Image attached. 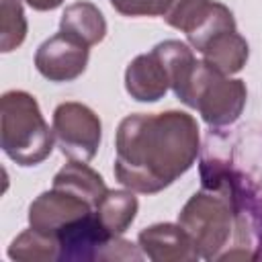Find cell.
Masks as SVG:
<instances>
[{"mask_svg": "<svg viewBox=\"0 0 262 262\" xmlns=\"http://www.w3.org/2000/svg\"><path fill=\"white\" fill-rule=\"evenodd\" d=\"M33 10H41V12H45V10H53V8H57V6H61L63 4V0H25Z\"/></svg>", "mask_w": 262, "mask_h": 262, "instance_id": "19", "label": "cell"}, {"mask_svg": "<svg viewBox=\"0 0 262 262\" xmlns=\"http://www.w3.org/2000/svg\"><path fill=\"white\" fill-rule=\"evenodd\" d=\"M178 223L190 235L201 258L221 260L235 229V213L227 194L205 186L186 201Z\"/></svg>", "mask_w": 262, "mask_h": 262, "instance_id": "3", "label": "cell"}, {"mask_svg": "<svg viewBox=\"0 0 262 262\" xmlns=\"http://www.w3.org/2000/svg\"><path fill=\"white\" fill-rule=\"evenodd\" d=\"M111 4L123 16H164L172 0H111Z\"/></svg>", "mask_w": 262, "mask_h": 262, "instance_id": "18", "label": "cell"}, {"mask_svg": "<svg viewBox=\"0 0 262 262\" xmlns=\"http://www.w3.org/2000/svg\"><path fill=\"white\" fill-rule=\"evenodd\" d=\"M170 88L168 74L160 57L149 51L133 57L125 70V90L137 102H156Z\"/></svg>", "mask_w": 262, "mask_h": 262, "instance_id": "9", "label": "cell"}, {"mask_svg": "<svg viewBox=\"0 0 262 262\" xmlns=\"http://www.w3.org/2000/svg\"><path fill=\"white\" fill-rule=\"evenodd\" d=\"M94 213V207L84 199L51 186V190L41 192L29 205V225L37 231L57 235L66 225Z\"/></svg>", "mask_w": 262, "mask_h": 262, "instance_id": "7", "label": "cell"}, {"mask_svg": "<svg viewBox=\"0 0 262 262\" xmlns=\"http://www.w3.org/2000/svg\"><path fill=\"white\" fill-rule=\"evenodd\" d=\"M88 57V45L59 31L39 45L35 53V68L49 82H72L84 74Z\"/></svg>", "mask_w": 262, "mask_h": 262, "instance_id": "6", "label": "cell"}, {"mask_svg": "<svg viewBox=\"0 0 262 262\" xmlns=\"http://www.w3.org/2000/svg\"><path fill=\"white\" fill-rule=\"evenodd\" d=\"M53 129L45 123L39 102L25 90H8L0 98V145L18 166H37L53 149Z\"/></svg>", "mask_w": 262, "mask_h": 262, "instance_id": "2", "label": "cell"}, {"mask_svg": "<svg viewBox=\"0 0 262 262\" xmlns=\"http://www.w3.org/2000/svg\"><path fill=\"white\" fill-rule=\"evenodd\" d=\"M215 0H172L170 8L162 16L170 27L188 35L199 27V23L211 12Z\"/></svg>", "mask_w": 262, "mask_h": 262, "instance_id": "17", "label": "cell"}, {"mask_svg": "<svg viewBox=\"0 0 262 262\" xmlns=\"http://www.w3.org/2000/svg\"><path fill=\"white\" fill-rule=\"evenodd\" d=\"M8 258L25 260V262H53V260H59L57 237L29 227L12 239V244L8 246Z\"/></svg>", "mask_w": 262, "mask_h": 262, "instance_id": "15", "label": "cell"}, {"mask_svg": "<svg viewBox=\"0 0 262 262\" xmlns=\"http://www.w3.org/2000/svg\"><path fill=\"white\" fill-rule=\"evenodd\" d=\"M53 186L84 199L94 209L100 203V199L104 196V192L108 190L102 176L96 170H92L86 162H80V160H70L53 176Z\"/></svg>", "mask_w": 262, "mask_h": 262, "instance_id": "13", "label": "cell"}, {"mask_svg": "<svg viewBox=\"0 0 262 262\" xmlns=\"http://www.w3.org/2000/svg\"><path fill=\"white\" fill-rule=\"evenodd\" d=\"M139 250L154 262H192L199 252L180 223H154L139 231Z\"/></svg>", "mask_w": 262, "mask_h": 262, "instance_id": "8", "label": "cell"}, {"mask_svg": "<svg viewBox=\"0 0 262 262\" xmlns=\"http://www.w3.org/2000/svg\"><path fill=\"white\" fill-rule=\"evenodd\" d=\"M139 201L133 190H106L94 213L111 235H123L137 217Z\"/></svg>", "mask_w": 262, "mask_h": 262, "instance_id": "14", "label": "cell"}, {"mask_svg": "<svg viewBox=\"0 0 262 262\" xmlns=\"http://www.w3.org/2000/svg\"><path fill=\"white\" fill-rule=\"evenodd\" d=\"M53 135L63 156L70 160L90 162L102 137L98 115L82 102H61L53 111Z\"/></svg>", "mask_w": 262, "mask_h": 262, "instance_id": "5", "label": "cell"}, {"mask_svg": "<svg viewBox=\"0 0 262 262\" xmlns=\"http://www.w3.org/2000/svg\"><path fill=\"white\" fill-rule=\"evenodd\" d=\"M246 98L248 88L244 80H233L201 59L182 102L196 108L209 127H225L239 119Z\"/></svg>", "mask_w": 262, "mask_h": 262, "instance_id": "4", "label": "cell"}, {"mask_svg": "<svg viewBox=\"0 0 262 262\" xmlns=\"http://www.w3.org/2000/svg\"><path fill=\"white\" fill-rule=\"evenodd\" d=\"M0 25V51L10 53L27 37V18L20 0H2Z\"/></svg>", "mask_w": 262, "mask_h": 262, "instance_id": "16", "label": "cell"}, {"mask_svg": "<svg viewBox=\"0 0 262 262\" xmlns=\"http://www.w3.org/2000/svg\"><path fill=\"white\" fill-rule=\"evenodd\" d=\"M151 51L164 63V70H166L168 80H170V88L176 94V98L182 102V98L188 90V84L192 80V74L196 70V63H199L192 49L182 41L168 39V41L158 43Z\"/></svg>", "mask_w": 262, "mask_h": 262, "instance_id": "12", "label": "cell"}, {"mask_svg": "<svg viewBox=\"0 0 262 262\" xmlns=\"http://www.w3.org/2000/svg\"><path fill=\"white\" fill-rule=\"evenodd\" d=\"M199 147V123L184 111L129 115L117 127L113 172L125 188L156 194L192 168Z\"/></svg>", "mask_w": 262, "mask_h": 262, "instance_id": "1", "label": "cell"}, {"mask_svg": "<svg viewBox=\"0 0 262 262\" xmlns=\"http://www.w3.org/2000/svg\"><path fill=\"white\" fill-rule=\"evenodd\" d=\"M199 53L203 55V61L207 66L225 76H231L244 70L250 55V47L248 41L237 33V29H227L211 37Z\"/></svg>", "mask_w": 262, "mask_h": 262, "instance_id": "10", "label": "cell"}, {"mask_svg": "<svg viewBox=\"0 0 262 262\" xmlns=\"http://www.w3.org/2000/svg\"><path fill=\"white\" fill-rule=\"evenodd\" d=\"M59 31L74 37L76 41L92 47L104 39L106 20H104L102 12L98 10V6H94L92 2H86V0H80V2L66 6V10L61 12V18H59Z\"/></svg>", "mask_w": 262, "mask_h": 262, "instance_id": "11", "label": "cell"}]
</instances>
